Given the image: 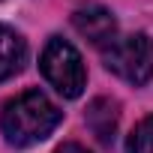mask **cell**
<instances>
[{"instance_id": "8", "label": "cell", "mask_w": 153, "mask_h": 153, "mask_svg": "<svg viewBox=\"0 0 153 153\" xmlns=\"http://www.w3.org/2000/svg\"><path fill=\"white\" fill-rule=\"evenodd\" d=\"M54 153H90V150L81 147V144H63V147H57Z\"/></svg>"}, {"instance_id": "4", "label": "cell", "mask_w": 153, "mask_h": 153, "mask_svg": "<svg viewBox=\"0 0 153 153\" xmlns=\"http://www.w3.org/2000/svg\"><path fill=\"white\" fill-rule=\"evenodd\" d=\"M72 27L78 30L87 42H93L96 48H108L117 39V18L111 15V9L99 6V3H87L72 12Z\"/></svg>"}, {"instance_id": "1", "label": "cell", "mask_w": 153, "mask_h": 153, "mask_svg": "<svg viewBox=\"0 0 153 153\" xmlns=\"http://www.w3.org/2000/svg\"><path fill=\"white\" fill-rule=\"evenodd\" d=\"M63 120V111L42 93L24 90L12 96L0 111V132L9 147H33L45 141Z\"/></svg>"}, {"instance_id": "7", "label": "cell", "mask_w": 153, "mask_h": 153, "mask_svg": "<svg viewBox=\"0 0 153 153\" xmlns=\"http://www.w3.org/2000/svg\"><path fill=\"white\" fill-rule=\"evenodd\" d=\"M126 153H153V114L144 117L126 138Z\"/></svg>"}, {"instance_id": "3", "label": "cell", "mask_w": 153, "mask_h": 153, "mask_svg": "<svg viewBox=\"0 0 153 153\" xmlns=\"http://www.w3.org/2000/svg\"><path fill=\"white\" fill-rule=\"evenodd\" d=\"M102 60L108 72L141 87L153 78V39L147 33L117 36L108 48H102Z\"/></svg>"}, {"instance_id": "6", "label": "cell", "mask_w": 153, "mask_h": 153, "mask_svg": "<svg viewBox=\"0 0 153 153\" xmlns=\"http://www.w3.org/2000/svg\"><path fill=\"white\" fill-rule=\"evenodd\" d=\"M87 126L96 132L99 141H111V132L117 126V105L111 99H93L87 108Z\"/></svg>"}, {"instance_id": "2", "label": "cell", "mask_w": 153, "mask_h": 153, "mask_svg": "<svg viewBox=\"0 0 153 153\" xmlns=\"http://www.w3.org/2000/svg\"><path fill=\"white\" fill-rule=\"evenodd\" d=\"M39 69L45 75V81L63 99H78L87 87V69H84L78 48L60 36H51L45 42L42 57H39Z\"/></svg>"}, {"instance_id": "5", "label": "cell", "mask_w": 153, "mask_h": 153, "mask_svg": "<svg viewBox=\"0 0 153 153\" xmlns=\"http://www.w3.org/2000/svg\"><path fill=\"white\" fill-rule=\"evenodd\" d=\"M27 63V42L18 30L0 24V81H9Z\"/></svg>"}]
</instances>
